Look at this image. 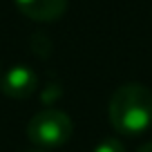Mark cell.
<instances>
[{"label": "cell", "mask_w": 152, "mask_h": 152, "mask_svg": "<svg viewBox=\"0 0 152 152\" xmlns=\"http://www.w3.org/2000/svg\"><path fill=\"white\" fill-rule=\"evenodd\" d=\"M110 123L121 134H141L152 125V90L141 83L116 87L107 105Z\"/></svg>", "instance_id": "6da1fadb"}, {"label": "cell", "mask_w": 152, "mask_h": 152, "mask_svg": "<svg viewBox=\"0 0 152 152\" xmlns=\"http://www.w3.org/2000/svg\"><path fill=\"white\" fill-rule=\"evenodd\" d=\"M74 125L63 110L47 107L36 112L27 123V139L40 148H58L69 141Z\"/></svg>", "instance_id": "7a4b0ae2"}, {"label": "cell", "mask_w": 152, "mask_h": 152, "mask_svg": "<svg viewBox=\"0 0 152 152\" xmlns=\"http://www.w3.org/2000/svg\"><path fill=\"white\" fill-rule=\"evenodd\" d=\"M0 87L9 99H27L38 87V74L29 65H14L5 72Z\"/></svg>", "instance_id": "3957f363"}, {"label": "cell", "mask_w": 152, "mask_h": 152, "mask_svg": "<svg viewBox=\"0 0 152 152\" xmlns=\"http://www.w3.org/2000/svg\"><path fill=\"white\" fill-rule=\"evenodd\" d=\"M16 7L23 16L36 23L58 20L67 9V0H16Z\"/></svg>", "instance_id": "277c9868"}, {"label": "cell", "mask_w": 152, "mask_h": 152, "mask_svg": "<svg viewBox=\"0 0 152 152\" xmlns=\"http://www.w3.org/2000/svg\"><path fill=\"white\" fill-rule=\"evenodd\" d=\"M94 152H125V148H123V143L116 141V139H103V141L94 148Z\"/></svg>", "instance_id": "5b68a950"}, {"label": "cell", "mask_w": 152, "mask_h": 152, "mask_svg": "<svg viewBox=\"0 0 152 152\" xmlns=\"http://www.w3.org/2000/svg\"><path fill=\"white\" fill-rule=\"evenodd\" d=\"M137 152H152V141H150V143H143V145L139 148Z\"/></svg>", "instance_id": "8992f818"}, {"label": "cell", "mask_w": 152, "mask_h": 152, "mask_svg": "<svg viewBox=\"0 0 152 152\" xmlns=\"http://www.w3.org/2000/svg\"><path fill=\"white\" fill-rule=\"evenodd\" d=\"M34 152H43V150H34Z\"/></svg>", "instance_id": "52a82bcc"}]
</instances>
